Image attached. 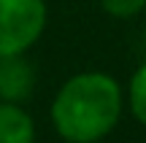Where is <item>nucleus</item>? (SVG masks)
<instances>
[{
    "instance_id": "1",
    "label": "nucleus",
    "mask_w": 146,
    "mask_h": 143,
    "mask_svg": "<svg viewBox=\"0 0 146 143\" xmlns=\"http://www.w3.org/2000/svg\"><path fill=\"white\" fill-rule=\"evenodd\" d=\"M125 105L119 81L100 70L76 73L52 100V124L68 143H98L116 127Z\"/></svg>"
},
{
    "instance_id": "2",
    "label": "nucleus",
    "mask_w": 146,
    "mask_h": 143,
    "mask_svg": "<svg viewBox=\"0 0 146 143\" xmlns=\"http://www.w3.org/2000/svg\"><path fill=\"white\" fill-rule=\"evenodd\" d=\"M46 30L43 0H0V57L25 54Z\"/></svg>"
},
{
    "instance_id": "3",
    "label": "nucleus",
    "mask_w": 146,
    "mask_h": 143,
    "mask_svg": "<svg viewBox=\"0 0 146 143\" xmlns=\"http://www.w3.org/2000/svg\"><path fill=\"white\" fill-rule=\"evenodd\" d=\"M33 86H35V70L25 59V54L0 57V100L19 105L33 95Z\"/></svg>"
},
{
    "instance_id": "4",
    "label": "nucleus",
    "mask_w": 146,
    "mask_h": 143,
    "mask_svg": "<svg viewBox=\"0 0 146 143\" xmlns=\"http://www.w3.org/2000/svg\"><path fill=\"white\" fill-rule=\"evenodd\" d=\"M35 124L16 103H0V143H33Z\"/></svg>"
},
{
    "instance_id": "5",
    "label": "nucleus",
    "mask_w": 146,
    "mask_h": 143,
    "mask_svg": "<svg viewBox=\"0 0 146 143\" xmlns=\"http://www.w3.org/2000/svg\"><path fill=\"white\" fill-rule=\"evenodd\" d=\"M127 97H130V111H133V116H135L141 124H146V62L133 73Z\"/></svg>"
},
{
    "instance_id": "6",
    "label": "nucleus",
    "mask_w": 146,
    "mask_h": 143,
    "mask_svg": "<svg viewBox=\"0 0 146 143\" xmlns=\"http://www.w3.org/2000/svg\"><path fill=\"white\" fill-rule=\"evenodd\" d=\"M100 8L114 19H133L146 8V0H100Z\"/></svg>"
}]
</instances>
